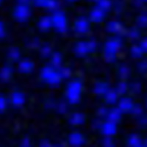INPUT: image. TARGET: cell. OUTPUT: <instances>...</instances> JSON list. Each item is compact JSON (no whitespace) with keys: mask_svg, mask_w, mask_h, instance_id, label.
I'll return each instance as SVG.
<instances>
[{"mask_svg":"<svg viewBox=\"0 0 147 147\" xmlns=\"http://www.w3.org/2000/svg\"><path fill=\"white\" fill-rule=\"evenodd\" d=\"M146 1H147V0H146Z\"/></svg>","mask_w":147,"mask_h":147,"instance_id":"2","label":"cell"},{"mask_svg":"<svg viewBox=\"0 0 147 147\" xmlns=\"http://www.w3.org/2000/svg\"><path fill=\"white\" fill-rule=\"evenodd\" d=\"M145 47H146V49H147V40L145 42Z\"/></svg>","mask_w":147,"mask_h":147,"instance_id":"1","label":"cell"}]
</instances>
